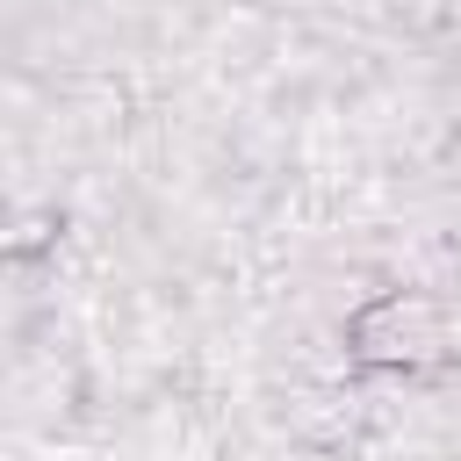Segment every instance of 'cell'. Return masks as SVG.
Here are the masks:
<instances>
[{
	"label": "cell",
	"mask_w": 461,
	"mask_h": 461,
	"mask_svg": "<svg viewBox=\"0 0 461 461\" xmlns=\"http://www.w3.org/2000/svg\"><path fill=\"white\" fill-rule=\"evenodd\" d=\"M353 353L360 360H396V367H425L447 353V310L432 295H382L353 317Z\"/></svg>",
	"instance_id": "obj_1"
}]
</instances>
